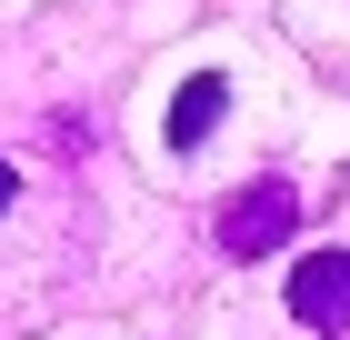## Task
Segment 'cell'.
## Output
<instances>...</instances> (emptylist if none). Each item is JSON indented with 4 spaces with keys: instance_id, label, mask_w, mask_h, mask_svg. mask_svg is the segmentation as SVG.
<instances>
[{
    "instance_id": "3",
    "label": "cell",
    "mask_w": 350,
    "mask_h": 340,
    "mask_svg": "<svg viewBox=\"0 0 350 340\" xmlns=\"http://www.w3.org/2000/svg\"><path fill=\"white\" fill-rule=\"evenodd\" d=\"M220 110H230V80H220V70H190L180 101H170V151H200V140L220 131Z\"/></svg>"
},
{
    "instance_id": "2",
    "label": "cell",
    "mask_w": 350,
    "mask_h": 340,
    "mask_svg": "<svg viewBox=\"0 0 350 340\" xmlns=\"http://www.w3.org/2000/svg\"><path fill=\"white\" fill-rule=\"evenodd\" d=\"M291 320L310 330H350V250H310L291 270Z\"/></svg>"
},
{
    "instance_id": "4",
    "label": "cell",
    "mask_w": 350,
    "mask_h": 340,
    "mask_svg": "<svg viewBox=\"0 0 350 340\" xmlns=\"http://www.w3.org/2000/svg\"><path fill=\"white\" fill-rule=\"evenodd\" d=\"M10 190H21V181H10V160H0V210H10Z\"/></svg>"
},
{
    "instance_id": "1",
    "label": "cell",
    "mask_w": 350,
    "mask_h": 340,
    "mask_svg": "<svg viewBox=\"0 0 350 340\" xmlns=\"http://www.w3.org/2000/svg\"><path fill=\"white\" fill-rule=\"evenodd\" d=\"M291 220H300V190L280 181V170H270V181H250V190H230V200H220V250H230V261H260V250H280V240H291Z\"/></svg>"
}]
</instances>
